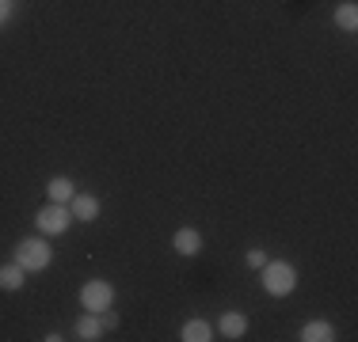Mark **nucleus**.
Segmentation results:
<instances>
[{
    "label": "nucleus",
    "instance_id": "nucleus-1",
    "mask_svg": "<svg viewBox=\"0 0 358 342\" xmlns=\"http://www.w3.org/2000/svg\"><path fill=\"white\" fill-rule=\"evenodd\" d=\"M15 262H20L27 274H38V270H46L50 267V259H54V247L46 244V236H27V239H20L15 244V255H12Z\"/></svg>",
    "mask_w": 358,
    "mask_h": 342
},
{
    "label": "nucleus",
    "instance_id": "nucleus-2",
    "mask_svg": "<svg viewBox=\"0 0 358 342\" xmlns=\"http://www.w3.org/2000/svg\"><path fill=\"white\" fill-rule=\"evenodd\" d=\"M259 270H263V289H267V297H289L297 289V270L289 267V262L267 259Z\"/></svg>",
    "mask_w": 358,
    "mask_h": 342
},
{
    "label": "nucleus",
    "instance_id": "nucleus-3",
    "mask_svg": "<svg viewBox=\"0 0 358 342\" xmlns=\"http://www.w3.org/2000/svg\"><path fill=\"white\" fill-rule=\"evenodd\" d=\"M69 225H73V209L65 202H50V205H42V209L35 213V228L42 236H65L69 232Z\"/></svg>",
    "mask_w": 358,
    "mask_h": 342
},
{
    "label": "nucleus",
    "instance_id": "nucleus-4",
    "mask_svg": "<svg viewBox=\"0 0 358 342\" xmlns=\"http://www.w3.org/2000/svg\"><path fill=\"white\" fill-rule=\"evenodd\" d=\"M80 304H84V312H107L110 304H115V285L110 281H84L80 285Z\"/></svg>",
    "mask_w": 358,
    "mask_h": 342
},
{
    "label": "nucleus",
    "instance_id": "nucleus-5",
    "mask_svg": "<svg viewBox=\"0 0 358 342\" xmlns=\"http://www.w3.org/2000/svg\"><path fill=\"white\" fill-rule=\"evenodd\" d=\"M217 335H225V339H244V335H248V315H244V312H221Z\"/></svg>",
    "mask_w": 358,
    "mask_h": 342
},
{
    "label": "nucleus",
    "instance_id": "nucleus-6",
    "mask_svg": "<svg viewBox=\"0 0 358 342\" xmlns=\"http://www.w3.org/2000/svg\"><path fill=\"white\" fill-rule=\"evenodd\" d=\"M172 247H176V255H199L202 251V236H199V228H179V232L172 236Z\"/></svg>",
    "mask_w": 358,
    "mask_h": 342
},
{
    "label": "nucleus",
    "instance_id": "nucleus-7",
    "mask_svg": "<svg viewBox=\"0 0 358 342\" xmlns=\"http://www.w3.org/2000/svg\"><path fill=\"white\" fill-rule=\"evenodd\" d=\"M69 209H73V221H96L99 217V198L96 194H73Z\"/></svg>",
    "mask_w": 358,
    "mask_h": 342
},
{
    "label": "nucleus",
    "instance_id": "nucleus-8",
    "mask_svg": "<svg viewBox=\"0 0 358 342\" xmlns=\"http://www.w3.org/2000/svg\"><path fill=\"white\" fill-rule=\"evenodd\" d=\"M23 281H27V270H23L15 259L0 267V289H4V293H20V289H23Z\"/></svg>",
    "mask_w": 358,
    "mask_h": 342
},
{
    "label": "nucleus",
    "instance_id": "nucleus-9",
    "mask_svg": "<svg viewBox=\"0 0 358 342\" xmlns=\"http://www.w3.org/2000/svg\"><path fill=\"white\" fill-rule=\"evenodd\" d=\"M297 339H301V342H331V339H336V327H331L328 320H309Z\"/></svg>",
    "mask_w": 358,
    "mask_h": 342
},
{
    "label": "nucleus",
    "instance_id": "nucleus-10",
    "mask_svg": "<svg viewBox=\"0 0 358 342\" xmlns=\"http://www.w3.org/2000/svg\"><path fill=\"white\" fill-rule=\"evenodd\" d=\"M76 339H84V342L103 339V320H99L96 312H84L80 320H76Z\"/></svg>",
    "mask_w": 358,
    "mask_h": 342
},
{
    "label": "nucleus",
    "instance_id": "nucleus-11",
    "mask_svg": "<svg viewBox=\"0 0 358 342\" xmlns=\"http://www.w3.org/2000/svg\"><path fill=\"white\" fill-rule=\"evenodd\" d=\"M179 339L183 342H210L214 339V327H210L206 320H187L183 331H179Z\"/></svg>",
    "mask_w": 358,
    "mask_h": 342
},
{
    "label": "nucleus",
    "instance_id": "nucleus-12",
    "mask_svg": "<svg viewBox=\"0 0 358 342\" xmlns=\"http://www.w3.org/2000/svg\"><path fill=\"white\" fill-rule=\"evenodd\" d=\"M46 191H50V202H65V205H69V202H73V194H76V186H73V179L54 175V179L46 183Z\"/></svg>",
    "mask_w": 358,
    "mask_h": 342
},
{
    "label": "nucleus",
    "instance_id": "nucleus-13",
    "mask_svg": "<svg viewBox=\"0 0 358 342\" xmlns=\"http://www.w3.org/2000/svg\"><path fill=\"white\" fill-rule=\"evenodd\" d=\"M336 27L347 31V34L358 31V4H339L336 8Z\"/></svg>",
    "mask_w": 358,
    "mask_h": 342
},
{
    "label": "nucleus",
    "instance_id": "nucleus-14",
    "mask_svg": "<svg viewBox=\"0 0 358 342\" xmlns=\"http://www.w3.org/2000/svg\"><path fill=\"white\" fill-rule=\"evenodd\" d=\"M244 262H248V267H252V270H259V267H263V262H267V251H259V247H252V251H248V255H244Z\"/></svg>",
    "mask_w": 358,
    "mask_h": 342
},
{
    "label": "nucleus",
    "instance_id": "nucleus-15",
    "mask_svg": "<svg viewBox=\"0 0 358 342\" xmlns=\"http://www.w3.org/2000/svg\"><path fill=\"white\" fill-rule=\"evenodd\" d=\"M99 320H103V331H115V327H118V312H115V308L99 312Z\"/></svg>",
    "mask_w": 358,
    "mask_h": 342
},
{
    "label": "nucleus",
    "instance_id": "nucleus-16",
    "mask_svg": "<svg viewBox=\"0 0 358 342\" xmlns=\"http://www.w3.org/2000/svg\"><path fill=\"white\" fill-rule=\"evenodd\" d=\"M8 15H12V0H0V23H8Z\"/></svg>",
    "mask_w": 358,
    "mask_h": 342
}]
</instances>
